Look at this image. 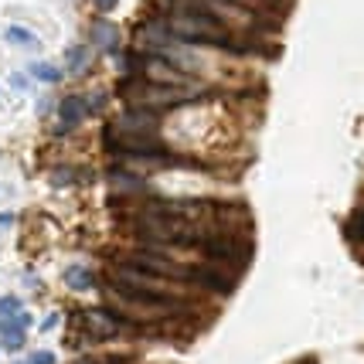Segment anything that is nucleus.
Segmentation results:
<instances>
[{
  "label": "nucleus",
  "mask_w": 364,
  "mask_h": 364,
  "mask_svg": "<svg viewBox=\"0 0 364 364\" xmlns=\"http://www.w3.org/2000/svg\"><path fill=\"white\" fill-rule=\"evenodd\" d=\"M208 11V4L201 0H184V11L167 17V31H174L177 38H184L191 45H228V31L218 17L201 14Z\"/></svg>",
  "instance_id": "f257e3e1"
},
{
  "label": "nucleus",
  "mask_w": 364,
  "mask_h": 364,
  "mask_svg": "<svg viewBox=\"0 0 364 364\" xmlns=\"http://www.w3.org/2000/svg\"><path fill=\"white\" fill-rule=\"evenodd\" d=\"M123 92L133 102V109H150V112H167L191 102L194 95L188 89H164V85H150V82H123Z\"/></svg>",
  "instance_id": "f03ea898"
},
{
  "label": "nucleus",
  "mask_w": 364,
  "mask_h": 364,
  "mask_svg": "<svg viewBox=\"0 0 364 364\" xmlns=\"http://www.w3.org/2000/svg\"><path fill=\"white\" fill-rule=\"evenodd\" d=\"M129 266H136V269L150 272V276H160V279H167V283H191V269L188 266H181L174 259H167L164 252L157 249H140V252H133L127 259Z\"/></svg>",
  "instance_id": "7ed1b4c3"
},
{
  "label": "nucleus",
  "mask_w": 364,
  "mask_h": 364,
  "mask_svg": "<svg viewBox=\"0 0 364 364\" xmlns=\"http://www.w3.org/2000/svg\"><path fill=\"white\" fill-rule=\"evenodd\" d=\"M129 65H140V75L143 82H150V85H164V89H194V82L188 75H181L177 72V65H171L167 58H160V55H140V58H133Z\"/></svg>",
  "instance_id": "20e7f679"
},
{
  "label": "nucleus",
  "mask_w": 364,
  "mask_h": 364,
  "mask_svg": "<svg viewBox=\"0 0 364 364\" xmlns=\"http://www.w3.org/2000/svg\"><path fill=\"white\" fill-rule=\"evenodd\" d=\"M123 323H127V317H119V314H112V310H82V327H85V333L95 337V341L116 337V333L123 331Z\"/></svg>",
  "instance_id": "39448f33"
},
{
  "label": "nucleus",
  "mask_w": 364,
  "mask_h": 364,
  "mask_svg": "<svg viewBox=\"0 0 364 364\" xmlns=\"http://www.w3.org/2000/svg\"><path fill=\"white\" fill-rule=\"evenodd\" d=\"M99 106V99H85V95H65L62 106H58V133H68L75 129L89 116V112Z\"/></svg>",
  "instance_id": "423d86ee"
},
{
  "label": "nucleus",
  "mask_w": 364,
  "mask_h": 364,
  "mask_svg": "<svg viewBox=\"0 0 364 364\" xmlns=\"http://www.w3.org/2000/svg\"><path fill=\"white\" fill-rule=\"evenodd\" d=\"M201 249H205V255L211 259V262H238L242 259V245H238V238L232 235H208L198 242Z\"/></svg>",
  "instance_id": "0eeeda50"
},
{
  "label": "nucleus",
  "mask_w": 364,
  "mask_h": 364,
  "mask_svg": "<svg viewBox=\"0 0 364 364\" xmlns=\"http://www.w3.org/2000/svg\"><path fill=\"white\" fill-rule=\"evenodd\" d=\"M191 283L205 286V289L228 293V289H232V276H225L222 266H198V269H191Z\"/></svg>",
  "instance_id": "6e6552de"
},
{
  "label": "nucleus",
  "mask_w": 364,
  "mask_h": 364,
  "mask_svg": "<svg viewBox=\"0 0 364 364\" xmlns=\"http://www.w3.org/2000/svg\"><path fill=\"white\" fill-rule=\"evenodd\" d=\"M92 41L99 48H106V51H116V41H119L116 24H109L106 17H102V21H95V24H92Z\"/></svg>",
  "instance_id": "1a4fd4ad"
},
{
  "label": "nucleus",
  "mask_w": 364,
  "mask_h": 364,
  "mask_svg": "<svg viewBox=\"0 0 364 364\" xmlns=\"http://www.w3.org/2000/svg\"><path fill=\"white\" fill-rule=\"evenodd\" d=\"M65 286L68 289H92L95 286V276L92 269H85V266H72V269H65Z\"/></svg>",
  "instance_id": "9d476101"
},
{
  "label": "nucleus",
  "mask_w": 364,
  "mask_h": 364,
  "mask_svg": "<svg viewBox=\"0 0 364 364\" xmlns=\"http://www.w3.org/2000/svg\"><path fill=\"white\" fill-rule=\"evenodd\" d=\"M28 327H31V314H11L7 320H0V333L4 337H14V333H28Z\"/></svg>",
  "instance_id": "9b49d317"
},
{
  "label": "nucleus",
  "mask_w": 364,
  "mask_h": 364,
  "mask_svg": "<svg viewBox=\"0 0 364 364\" xmlns=\"http://www.w3.org/2000/svg\"><path fill=\"white\" fill-rule=\"evenodd\" d=\"M7 41L17 48H38V38H34L28 28H21V24H14V28H7Z\"/></svg>",
  "instance_id": "f8f14e48"
},
{
  "label": "nucleus",
  "mask_w": 364,
  "mask_h": 364,
  "mask_svg": "<svg viewBox=\"0 0 364 364\" xmlns=\"http://www.w3.org/2000/svg\"><path fill=\"white\" fill-rule=\"evenodd\" d=\"M348 238H350V242H364V205L350 211V218H348Z\"/></svg>",
  "instance_id": "ddd939ff"
},
{
  "label": "nucleus",
  "mask_w": 364,
  "mask_h": 364,
  "mask_svg": "<svg viewBox=\"0 0 364 364\" xmlns=\"http://www.w3.org/2000/svg\"><path fill=\"white\" fill-rule=\"evenodd\" d=\"M65 62H68V72H82L85 65H89V48L79 45V48H68V55H65Z\"/></svg>",
  "instance_id": "4468645a"
},
{
  "label": "nucleus",
  "mask_w": 364,
  "mask_h": 364,
  "mask_svg": "<svg viewBox=\"0 0 364 364\" xmlns=\"http://www.w3.org/2000/svg\"><path fill=\"white\" fill-rule=\"evenodd\" d=\"M31 75H34L38 82H58V79H62V72H58L55 65H48V62L31 65Z\"/></svg>",
  "instance_id": "2eb2a0df"
},
{
  "label": "nucleus",
  "mask_w": 364,
  "mask_h": 364,
  "mask_svg": "<svg viewBox=\"0 0 364 364\" xmlns=\"http://www.w3.org/2000/svg\"><path fill=\"white\" fill-rule=\"evenodd\" d=\"M21 310V303L14 300V296H0V320H7L11 314H17Z\"/></svg>",
  "instance_id": "dca6fc26"
},
{
  "label": "nucleus",
  "mask_w": 364,
  "mask_h": 364,
  "mask_svg": "<svg viewBox=\"0 0 364 364\" xmlns=\"http://www.w3.org/2000/svg\"><path fill=\"white\" fill-rule=\"evenodd\" d=\"M28 364H55V354H51V350H38V354H31Z\"/></svg>",
  "instance_id": "f3484780"
},
{
  "label": "nucleus",
  "mask_w": 364,
  "mask_h": 364,
  "mask_svg": "<svg viewBox=\"0 0 364 364\" xmlns=\"http://www.w3.org/2000/svg\"><path fill=\"white\" fill-rule=\"evenodd\" d=\"M21 344H24V333H14V337H4V348H7V350H21Z\"/></svg>",
  "instance_id": "a211bd4d"
},
{
  "label": "nucleus",
  "mask_w": 364,
  "mask_h": 364,
  "mask_svg": "<svg viewBox=\"0 0 364 364\" xmlns=\"http://www.w3.org/2000/svg\"><path fill=\"white\" fill-rule=\"evenodd\" d=\"M75 177V171H55V184H68Z\"/></svg>",
  "instance_id": "6ab92c4d"
},
{
  "label": "nucleus",
  "mask_w": 364,
  "mask_h": 364,
  "mask_svg": "<svg viewBox=\"0 0 364 364\" xmlns=\"http://www.w3.org/2000/svg\"><path fill=\"white\" fill-rule=\"evenodd\" d=\"M116 4H119V0H95V7H99L102 14H109V11L116 7Z\"/></svg>",
  "instance_id": "aec40b11"
},
{
  "label": "nucleus",
  "mask_w": 364,
  "mask_h": 364,
  "mask_svg": "<svg viewBox=\"0 0 364 364\" xmlns=\"http://www.w3.org/2000/svg\"><path fill=\"white\" fill-rule=\"evenodd\" d=\"M58 327V314H51V317H45V323H41V331H55Z\"/></svg>",
  "instance_id": "412c9836"
},
{
  "label": "nucleus",
  "mask_w": 364,
  "mask_h": 364,
  "mask_svg": "<svg viewBox=\"0 0 364 364\" xmlns=\"http://www.w3.org/2000/svg\"><path fill=\"white\" fill-rule=\"evenodd\" d=\"M11 85H14V89H28V79H24V75H14V79H11Z\"/></svg>",
  "instance_id": "4be33fe9"
},
{
  "label": "nucleus",
  "mask_w": 364,
  "mask_h": 364,
  "mask_svg": "<svg viewBox=\"0 0 364 364\" xmlns=\"http://www.w3.org/2000/svg\"><path fill=\"white\" fill-rule=\"evenodd\" d=\"M7 225H14V215H0V228H7Z\"/></svg>",
  "instance_id": "5701e85b"
},
{
  "label": "nucleus",
  "mask_w": 364,
  "mask_h": 364,
  "mask_svg": "<svg viewBox=\"0 0 364 364\" xmlns=\"http://www.w3.org/2000/svg\"><path fill=\"white\" fill-rule=\"evenodd\" d=\"M79 364H95V361H79Z\"/></svg>",
  "instance_id": "b1692460"
}]
</instances>
